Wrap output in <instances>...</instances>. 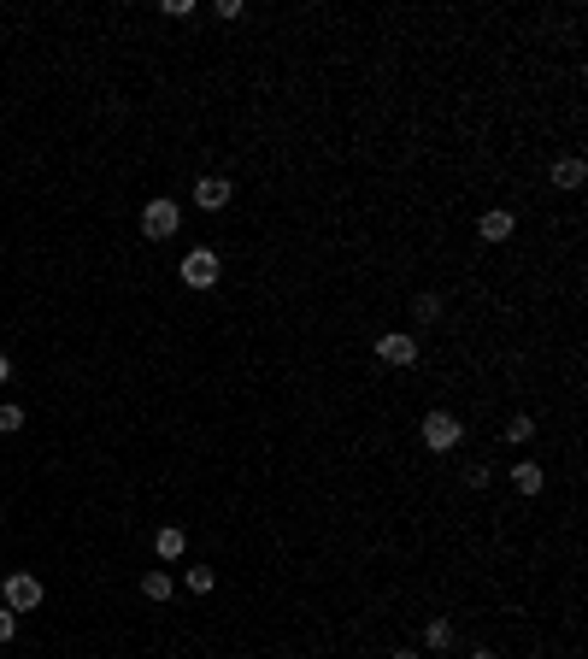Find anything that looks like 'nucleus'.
I'll return each mask as SVG.
<instances>
[{
    "label": "nucleus",
    "instance_id": "1",
    "mask_svg": "<svg viewBox=\"0 0 588 659\" xmlns=\"http://www.w3.org/2000/svg\"><path fill=\"white\" fill-rule=\"evenodd\" d=\"M418 436L430 454H453L459 442H465V424H459V413H447V406H435V413L418 418Z\"/></svg>",
    "mask_w": 588,
    "mask_h": 659
},
{
    "label": "nucleus",
    "instance_id": "2",
    "mask_svg": "<svg viewBox=\"0 0 588 659\" xmlns=\"http://www.w3.org/2000/svg\"><path fill=\"white\" fill-rule=\"evenodd\" d=\"M142 235H147V242H171V235H183V206L171 201V195H154V201L142 206Z\"/></svg>",
    "mask_w": 588,
    "mask_h": 659
},
{
    "label": "nucleus",
    "instance_id": "3",
    "mask_svg": "<svg viewBox=\"0 0 588 659\" xmlns=\"http://www.w3.org/2000/svg\"><path fill=\"white\" fill-rule=\"evenodd\" d=\"M183 283H189L194 295H206V289H218L224 283V259L212 254V247H189V254H183V271H177Z\"/></svg>",
    "mask_w": 588,
    "mask_h": 659
},
{
    "label": "nucleus",
    "instance_id": "4",
    "mask_svg": "<svg viewBox=\"0 0 588 659\" xmlns=\"http://www.w3.org/2000/svg\"><path fill=\"white\" fill-rule=\"evenodd\" d=\"M0 594H6V606H12V613H35V606L47 601V589H42V577H35V571H12Z\"/></svg>",
    "mask_w": 588,
    "mask_h": 659
},
{
    "label": "nucleus",
    "instance_id": "5",
    "mask_svg": "<svg viewBox=\"0 0 588 659\" xmlns=\"http://www.w3.org/2000/svg\"><path fill=\"white\" fill-rule=\"evenodd\" d=\"M377 359H383V365H418V335L383 330V335H377Z\"/></svg>",
    "mask_w": 588,
    "mask_h": 659
},
{
    "label": "nucleus",
    "instance_id": "6",
    "mask_svg": "<svg viewBox=\"0 0 588 659\" xmlns=\"http://www.w3.org/2000/svg\"><path fill=\"white\" fill-rule=\"evenodd\" d=\"M547 183H553L559 195H577L583 183H588V159H577V154H565V159H553L547 165Z\"/></svg>",
    "mask_w": 588,
    "mask_h": 659
},
{
    "label": "nucleus",
    "instance_id": "7",
    "mask_svg": "<svg viewBox=\"0 0 588 659\" xmlns=\"http://www.w3.org/2000/svg\"><path fill=\"white\" fill-rule=\"evenodd\" d=\"M477 235L489 247H500V242H512V235H518V213H506V206H489V213L477 218Z\"/></svg>",
    "mask_w": 588,
    "mask_h": 659
},
{
    "label": "nucleus",
    "instance_id": "8",
    "mask_svg": "<svg viewBox=\"0 0 588 659\" xmlns=\"http://www.w3.org/2000/svg\"><path fill=\"white\" fill-rule=\"evenodd\" d=\"M230 201H235V183L230 177H200L194 183V206H200V213H224Z\"/></svg>",
    "mask_w": 588,
    "mask_h": 659
},
{
    "label": "nucleus",
    "instance_id": "9",
    "mask_svg": "<svg viewBox=\"0 0 588 659\" xmlns=\"http://www.w3.org/2000/svg\"><path fill=\"white\" fill-rule=\"evenodd\" d=\"M453 642H459V630H453V618H447V613H435L430 624H424V648H430V654H453Z\"/></svg>",
    "mask_w": 588,
    "mask_h": 659
},
{
    "label": "nucleus",
    "instance_id": "10",
    "mask_svg": "<svg viewBox=\"0 0 588 659\" xmlns=\"http://www.w3.org/2000/svg\"><path fill=\"white\" fill-rule=\"evenodd\" d=\"M512 489L530 501V494H542V489H547V471L535 465V459H518V465H512Z\"/></svg>",
    "mask_w": 588,
    "mask_h": 659
},
{
    "label": "nucleus",
    "instance_id": "11",
    "mask_svg": "<svg viewBox=\"0 0 588 659\" xmlns=\"http://www.w3.org/2000/svg\"><path fill=\"white\" fill-rule=\"evenodd\" d=\"M183 548H189V530H183V524H165L154 536V554L159 559H183Z\"/></svg>",
    "mask_w": 588,
    "mask_h": 659
},
{
    "label": "nucleus",
    "instance_id": "12",
    "mask_svg": "<svg viewBox=\"0 0 588 659\" xmlns=\"http://www.w3.org/2000/svg\"><path fill=\"white\" fill-rule=\"evenodd\" d=\"M412 318H418V325H435V318H442V295L418 289V295H412Z\"/></svg>",
    "mask_w": 588,
    "mask_h": 659
},
{
    "label": "nucleus",
    "instance_id": "13",
    "mask_svg": "<svg viewBox=\"0 0 588 659\" xmlns=\"http://www.w3.org/2000/svg\"><path fill=\"white\" fill-rule=\"evenodd\" d=\"M171 589H177V583H171V571H147V577H142V601H171Z\"/></svg>",
    "mask_w": 588,
    "mask_h": 659
},
{
    "label": "nucleus",
    "instance_id": "14",
    "mask_svg": "<svg viewBox=\"0 0 588 659\" xmlns=\"http://www.w3.org/2000/svg\"><path fill=\"white\" fill-rule=\"evenodd\" d=\"M500 430H506V442H530V436H535V418H530V413H512Z\"/></svg>",
    "mask_w": 588,
    "mask_h": 659
},
{
    "label": "nucleus",
    "instance_id": "15",
    "mask_svg": "<svg viewBox=\"0 0 588 659\" xmlns=\"http://www.w3.org/2000/svg\"><path fill=\"white\" fill-rule=\"evenodd\" d=\"M183 583H189L194 594H212V589H218V571H212V565H189V577H183Z\"/></svg>",
    "mask_w": 588,
    "mask_h": 659
},
{
    "label": "nucleus",
    "instance_id": "16",
    "mask_svg": "<svg viewBox=\"0 0 588 659\" xmlns=\"http://www.w3.org/2000/svg\"><path fill=\"white\" fill-rule=\"evenodd\" d=\"M18 430H24V406L6 401V406H0V436H18Z\"/></svg>",
    "mask_w": 588,
    "mask_h": 659
},
{
    "label": "nucleus",
    "instance_id": "17",
    "mask_svg": "<svg viewBox=\"0 0 588 659\" xmlns=\"http://www.w3.org/2000/svg\"><path fill=\"white\" fill-rule=\"evenodd\" d=\"M212 12H218V18H224V24H235V18H247V6H242V0H218V6H212Z\"/></svg>",
    "mask_w": 588,
    "mask_h": 659
},
{
    "label": "nucleus",
    "instance_id": "18",
    "mask_svg": "<svg viewBox=\"0 0 588 659\" xmlns=\"http://www.w3.org/2000/svg\"><path fill=\"white\" fill-rule=\"evenodd\" d=\"M18 636V613H12V606H0V642H12Z\"/></svg>",
    "mask_w": 588,
    "mask_h": 659
},
{
    "label": "nucleus",
    "instance_id": "19",
    "mask_svg": "<svg viewBox=\"0 0 588 659\" xmlns=\"http://www.w3.org/2000/svg\"><path fill=\"white\" fill-rule=\"evenodd\" d=\"M159 12H165V18H194V0H165Z\"/></svg>",
    "mask_w": 588,
    "mask_h": 659
},
{
    "label": "nucleus",
    "instance_id": "20",
    "mask_svg": "<svg viewBox=\"0 0 588 659\" xmlns=\"http://www.w3.org/2000/svg\"><path fill=\"white\" fill-rule=\"evenodd\" d=\"M489 477H494V465H471V471H465L471 489H489Z\"/></svg>",
    "mask_w": 588,
    "mask_h": 659
},
{
    "label": "nucleus",
    "instance_id": "21",
    "mask_svg": "<svg viewBox=\"0 0 588 659\" xmlns=\"http://www.w3.org/2000/svg\"><path fill=\"white\" fill-rule=\"evenodd\" d=\"M0 383H12V359L6 354H0Z\"/></svg>",
    "mask_w": 588,
    "mask_h": 659
},
{
    "label": "nucleus",
    "instance_id": "22",
    "mask_svg": "<svg viewBox=\"0 0 588 659\" xmlns=\"http://www.w3.org/2000/svg\"><path fill=\"white\" fill-rule=\"evenodd\" d=\"M471 659H500V654L494 648H471Z\"/></svg>",
    "mask_w": 588,
    "mask_h": 659
},
{
    "label": "nucleus",
    "instance_id": "23",
    "mask_svg": "<svg viewBox=\"0 0 588 659\" xmlns=\"http://www.w3.org/2000/svg\"><path fill=\"white\" fill-rule=\"evenodd\" d=\"M389 659H418V654H412V648H394V654H389Z\"/></svg>",
    "mask_w": 588,
    "mask_h": 659
}]
</instances>
